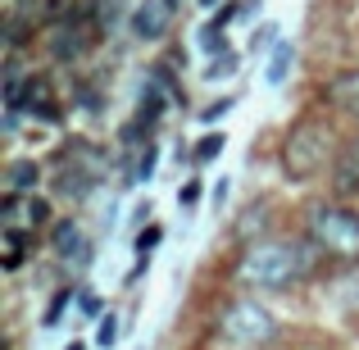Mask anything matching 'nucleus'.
I'll return each mask as SVG.
<instances>
[{"label": "nucleus", "instance_id": "nucleus-7", "mask_svg": "<svg viewBox=\"0 0 359 350\" xmlns=\"http://www.w3.org/2000/svg\"><path fill=\"white\" fill-rule=\"evenodd\" d=\"M168 18H173V9H168L164 0H146V5H137V14H132V32H137L141 41H159V36L168 32Z\"/></svg>", "mask_w": 359, "mask_h": 350}, {"label": "nucleus", "instance_id": "nucleus-15", "mask_svg": "<svg viewBox=\"0 0 359 350\" xmlns=\"http://www.w3.org/2000/svg\"><path fill=\"white\" fill-rule=\"evenodd\" d=\"M223 155V132L219 137H205L201 146H196V159H201V164H210V159H219Z\"/></svg>", "mask_w": 359, "mask_h": 350}, {"label": "nucleus", "instance_id": "nucleus-18", "mask_svg": "<svg viewBox=\"0 0 359 350\" xmlns=\"http://www.w3.org/2000/svg\"><path fill=\"white\" fill-rule=\"evenodd\" d=\"M114 332H118V323H114V314H109L105 323H100V337H96V342H100V346H114V342H118Z\"/></svg>", "mask_w": 359, "mask_h": 350}, {"label": "nucleus", "instance_id": "nucleus-1", "mask_svg": "<svg viewBox=\"0 0 359 350\" xmlns=\"http://www.w3.org/2000/svg\"><path fill=\"white\" fill-rule=\"evenodd\" d=\"M314 273V255L296 241H259L255 250H245L241 260V278L255 282V287H296Z\"/></svg>", "mask_w": 359, "mask_h": 350}, {"label": "nucleus", "instance_id": "nucleus-5", "mask_svg": "<svg viewBox=\"0 0 359 350\" xmlns=\"http://www.w3.org/2000/svg\"><path fill=\"white\" fill-rule=\"evenodd\" d=\"M219 332L232 346H273L278 342V318L259 305V300H232L219 318Z\"/></svg>", "mask_w": 359, "mask_h": 350}, {"label": "nucleus", "instance_id": "nucleus-17", "mask_svg": "<svg viewBox=\"0 0 359 350\" xmlns=\"http://www.w3.org/2000/svg\"><path fill=\"white\" fill-rule=\"evenodd\" d=\"M232 69H237V55H223V60H214V64H210V78H228Z\"/></svg>", "mask_w": 359, "mask_h": 350}, {"label": "nucleus", "instance_id": "nucleus-6", "mask_svg": "<svg viewBox=\"0 0 359 350\" xmlns=\"http://www.w3.org/2000/svg\"><path fill=\"white\" fill-rule=\"evenodd\" d=\"M87 46H91V32H87V23H82L78 5H73L69 14L50 18V55L55 60H78Z\"/></svg>", "mask_w": 359, "mask_h": 350}, {"label": "nucleus", "instance_id": "nucleus-21", "mask_svg": "<svg viewBox=\"0 0 359 350\" xmlns=\"http://www.w3.org/2000/svg\"><path fill=\"white\" fill-rule=\"evenodd\" d=\"M164 5H168V9H177V5H182V0H164Z\"/></svg>", "mask_w": 359, "mask_h": 350}, {"label": "nucleus", "instance_id": "nucleus-4", "mask_svg": "<svg viewBox=\"0 0 359 350\" xmlns=\"http://www.w3.org/2000/svg\"><path fill=\"white\" fill-rule=\"evenodd\" d=\"M100 173H105L100 150L91 146V141H69V146L60 150V159H55V191L82 201V196L100 182Z\"/></svg>", "mask_w": 359, "mask_h": 350}, {"label": "nucleus", "instance_id": "nucleus-14", "mask_svg": "<svg viewBox=\"0 0 359 350\" xmlns=\"http://www.w3.org/2000/svg\"><path fill=\"white\" fill-rule=\"evenodd\" d=\"M337 182H341V191H359V141L351 146V155L337 164Z\"/></svg>", "mask_w": 359, "mask_h": 350}, {"label": "nucleus", "instance_id": "nucleus-9", "mask_svg": "<svg viewBox=\"0 0 359 350\" xmlns=\"http://www.w3.org/2000/svg\"><path fill=\"white\" fill-rule=\"evenodd\" d=\"M323 100H327V105H337L341 114L359 119V69H351V73H337V78L323 87Z\"/></svg>", "mask_w": 359, "mask_h": 350}, {"label": "nucleus", "instance_id": "nucleus-10", "mask_svg": "<svg viewBox=\"0 0 359 350\" xmlns=\"http://www.w3.org/2000/svg\"><path fill=\"white\" fill-rule=\"evenodd\" d=\"M23 105L32 109V119H41V123H55V119H60V105H55L50 82H46V78H27L23 82Z\"/></svg>", "mask_w": 359, "mask_h": 350}, {"label": "nucleus", "instance_id": "nucleus-3", "mask_svg": "<svg viewBox=\"0 0 359 350\" xmlns=\"http://www.w3.org/2000/svg\"><path fill=\"white\" fill-rule=\"evenodd\" d=\"M327 155H332V132L318 119H300L296 128H291L287 146H282V168H287L291 177H314L318 168L327 164Z\"/></svg>", "mask_w": 359, "mask_h": 350}, {"label": "nucleus", "instance_id": "nucleus-8", "mask_svg": "<svg viewBox=\"0 0 359 350\" xmlns=\"http://www.w3.org/2000/svg\"><path fill=\"white\" fill-rule=\"evenodd\" d=\"M327 300H332L341 314H359V264H346L341 273H332V282H327Z\"/></svg>", "mask_w": 359, "mask_h": 350}, {"label": "nucleus", "instance_id": "nucleus-2", "mask_svg": "<svg viewBox=\"0 0 359 350\" xmlns=\"http://www.w3.org/2000/svg\"><path fill=\"white\" fill-rule=\"evenodd\" d=\"M309 241L327 260L355 264L359 260V214L346 210V205H314L309 210Z\"/></svg>", "mask_w": 359, "mask_h": 350}, {"label": "nucleus", "instance_id": "nucleus-11", "mask_svg": "<svg viewBox=\"0 0 359 350\" xmlns=\"http://www.w3.org/2000/svg\"><path fill=\"white\" fill-rule=\"evenodd\" d=\"M50 245L64 255V260H82V255H87V241H82V228H78V223H55Z\"/></svg>", "mask_w": 359, "mask_h": 350}, {"label": "nucleus", "instance_id": "nucleus-20", "mask_svg": "<svg viewBox=\"0 0 359 350\" xmlns=\"http://www.w3.org/2000/svg\"><path fill=\"white\" fill-rule=\"evenodd\" d=\"M64 300H69V291H60V296H55V305H50V314H46V323H55V318L64 314Z\"/></svg>", "mask_w": 359, "mask_h": 350}, {"label": "nucleus", "instance_id": "nucleus-16", "mask_svg": "<svg viewBox=\"0 0 359 350\" xmlns=\"http://www.w3.org/2000/svg\"><path fill=\"white\" fill-rule=\"evenodd\" d=\"M150 173H155V146L141 150V159H137V182H150Z\"/></svg>", "mask_w": 359, "mask_h": 350}, {"label": "nucleus", "instance_id": "nucleus-12", "mask_svg": "<svg viewBox=\"0 0 359 350\" xmlns=\"http://www.w3.org/2000/svg\"><path fill=\"white\" fill-rule=\"evenodd\" d=\"M36 177H41V168H36V164H9V191L27 196L36 187Z\"/></svg>", "mask_w": 359, "mask_h": 350}, {"label": "nucleus", "instance_id": "nucleus-22", "mask_svg": "<svg viewBox=\"0 0 359 350\" xmlns=\"http://www.w3.org/2000/svg\"><path fill=\"white\" fill-rule=\"evenodd\" d=\"M69 350H82V346H69Z\"/></svg>", "mask_w": 359, "mask_h": 350}, {"label": "nucleus", "instance_id": "nucleus-19", "mask_svg": "<svg viewBox=\"0 0 359 350\" xmlns=\"http://www.w3.org/2000/svg\"><path fill=\"white\" fill-rule=\"evenodd\" d=\"M177 201H182L187 210H191V205L201 201V182H187V187H182V196H177Z\"/></svg>", "mask_w": 359, "mask_h": 350}, {"label": "nucleus", "instance_id": "nucleus-13", "mask_svg": "<svg viewBox=\"0 0 359 350\" xmlns=\"http://www.w3.org/2000/svg\"><path fill=\"white\" fill-rule=\"evenodd\" d=\"M291 60H296L291 41H278V51H273V60H269V87H282V78H287Z\"/></svg>", "mask_w": 359, "mask_h": 350}]
</instances>
